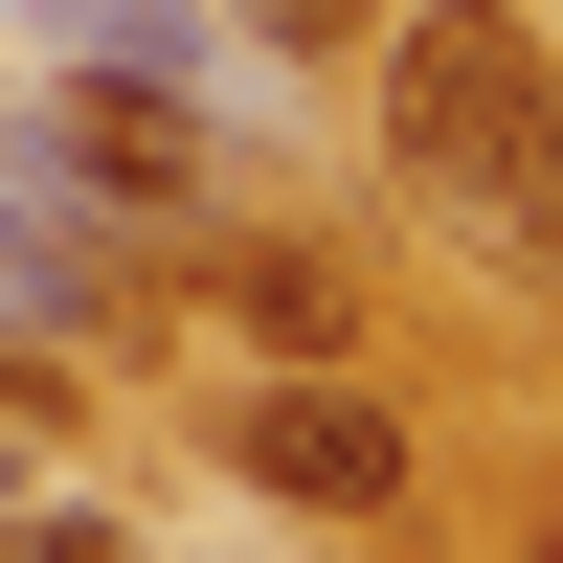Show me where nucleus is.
<instances>
[{"mask_svg":"<svg viewBox=\"0 0 563 563\" xmlns=\"http://www.w3.org/2000/svg\"><path fill=\"white\" fill-rule=\"evenodd\" d=\"M384 203L451 271H563V45L519 0H384Z\"/></svg>","mask_w":563,"mask_h":563,"instance_id":"1","label":"nucleus"},{"mask_svg":"<svg viewBox=\"0 0 563 563\" xmlns=\"http://www.w3.org/2000/svg\"><path fill=\"white\" fill-rule=\"evenodd\" d=\"M225 474H249V496H294V519H406L429 429H406L361 361H271V384H225Z\"/></svg>","mask_w":563,"mask_h":563,"instance_id":"2","label":"nucleus"},{"mask_svg":"<svg viewBox=\"0 0 563 563\" xmlns=\"http://www.w3.org/2000/svg\"><path fill=\"white\" fill-rule=\"evenodd\" d=\"M225 23H249L271 68H361V45H384V0H225Z\"/></svg>","mask_w":563,"mask_h":563,"instance_id":"3","label":"nucleus"},{"mask_svg":"<svg viewBox=\"0 0 563 563\" xmlns=\"http://www.w3.org/2000/svg\"><path fill=\"white\" fill-rule=\"evenodd\" d=\"M68 45H90V90H158L180 68V0H68Z\"/></svg>","mask_w":563,"mask_h":563,"instance_id":"4","label":"nucleus"},{"mask_svg":"<svg viewBox=\"0 0 563 563\" xmlns=\"http://www.w3.org/2000/svg\"><path fill=\"white\" fill-rule=\"evenodd\" d=\"M0 316H68V271H45V203L0 180Z\"/></svg>","mask_w":563,"mask_h":563,"instance_id":"5","label":"nucleus"}]
</instances>
